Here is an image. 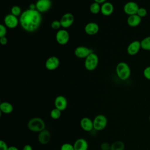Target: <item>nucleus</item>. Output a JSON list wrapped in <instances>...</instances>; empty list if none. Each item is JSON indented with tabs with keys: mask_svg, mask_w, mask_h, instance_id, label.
I'll use <instances>...</instances> for the list:
<instances>
[{
	"mask_svg": "<svg viewBox=\"0 0 150 150\" xmlns=\"http://www.w3.org/2000/svg\"><path fill=\"white\" fill-rule=\"evenodd\" d=\"M149 121H150V115H149Z\"/></svg>",
	"mask_w": 150,
	"mask_h": 150,
	"instance_id": "58836bf2",
	"label": "nucleus"
},
{
	"mask_svg": "<svg viewBox=\"0 0 150 150\" xmlns=\"http://www.w3.org/2000/svg\"><path fill=\"white\" fill-rule=\"evenodd\" d=\"M125 144L121 141H116L111 145L110 150H124Z\"/></svg>",
	"mask_w": 150,
	"mask_h": 150,
	"instance_id": "4be33fe9",
	"label": "nucleus"
},
{
	"mask_svg": "<svg viewBox=\"0 0 150 150\" xmlns=\"http://www.w3.org/2000/svg\"><path fill=\"white\" fill-rule=\"evenodd\" d=\"M0 110L2 112L6 114H9L13 111V107L10 103L4 101L1 102L0 104Z\"/></svg>",
	"mask_w": 150,
	"mask_h": 150,
	"instance_id": "412c9836",
	"label": "nucleus"
},
{
	"mask_svg": "<svg viewBox=\"0 0 150 150\" xmlns=\"http://www.w3.org/2000/svg\"><path fill=\"white\" fill-rule=\"evenodd\" d=\"M62 115V111L59 109L54 108L52 109L50 112V116L53 120L59 119Z\"/></svg>",
	"mask_w": 150,
	"mask_h": 150,
	"instance_id": "393cba45",
	"label": "nucleus"
},
{
	"mask_svg": "<svg viewBox=\"0 0 150 150\" xmlns=\"http://www.w3.org/2000/svg\"><path fill=\"white\" fill-rule=\"evenodd\" d=\"M114 11V5L110 2H105L101 6L100 12L104 16L111 15Z\"/></svg>",
	"mask_w": 150,
	"mask_h": 150,
	"instance_id": "a211bd4d",
	"label": "nucleus"
},
{
	"mask_svg": "<svg viewBox=\"0 0 150 150\" xmlns=\"http://www.w3.org/2000/svg\"><path fill=\"white\" fill-rule=\"evenodd\" d=\"M19 23V19H18V17L11 13L8 14L5 16L4 25L8 28H15L18 25Z\"/></svg>",
	"mask_w": 150,
	"mask_h": 150,
	"instance_id": "1a4fd4ad",
	"label": "nucleus"
},
{
	"mask_svg": "<svg viewBox=\"0 0 150 150\" xmlns=\"http://www.w3.org/2000/svg\"><path fill=\"white\" fill-rule=\"evenodd\" d=\"M99 30L98 25L93 22H89L84 26V31L88 35H94L98 33Z\"/></svg>",
	"mask_w": 150,
	"mask_h": 150,
	"instance_id": "dca6fc26",
	"label": "nucleus"
},
{
	"mask_svg": "<svg viewBox=\"0 0 150 150\" xmlns=\"http://www.w3.org/2000/svg\"><path fill=\"white\" fill-rule=\"evenodd\" d=\"M11 13L16 16H21V15L22 14V10L21 8L18 6V5H14L12 7L11 9Z\"/></svg>",
	"mask_w": 150,
	"mask_h": 150,
	"instance_id": "a878e982",
	"label": "nucleus"
},
{
	"mask_svg": "<svg viewBox=\"0 0 150 150\" xmlns=\"http://www.w3.org/2000/svg\"><path fill=\"white\" fill-rule=\"evenodd\" d=\"M51 139V134L49 131L47 129H43L39 132L38 136V139L40 144L42 145L47 144L49 142Z\"/></svg>",
	"mask_w": 150,
	"mask_h": 150,
	"instance_id": "2eb2a0df",
	"label": "nucleus"
},
{
	"mask_svg": "<svg viewBox=\"0 0 150 150\" xmlns=\"http://www.w3.org/2000/svg\"><path fill=\"white\" fill-rule=\"evenodd\" d=\"M81 128L85 131L90 132L93 128V121L88 117H83L80 121Z\"/></svg>",
	"mask_w": 150,
	"mask_h": 150,
	"instance_id": "f3484780",
	"label": "nucleus"
},
{
	"mask_svg": "<svg viewBox=\"0 0 150 150\" xmlns=\"http://www.w3.org/2000/svg\"><path fill=\"white\" fill-rule=\"evenodd\" d=\"M50 26L51 28L54 29V30H58L59 29V28L62 26H61V23L60 21L58 20H54L53 21L51 24H50Z\"/></svg>",
	"mask_w": 150,
	"mask_h": 150,
	"instance_id": "cd10ccee",
	"label": "nucleus"
},
{
	"mask_svg": "<svg viewBox=\"0 0 150 150\" xmlns=\"http://www.w3.org/2000/svg\"><path fill=\"white\" fill-rule=\"evenodd\" d=\"M93 52L91 49L87 47L80 46L74 50V55L78 58H86L90 54Z\"/></svg>",
	"mask_w": 150,
	"mask_h": 150,
	"instance_id": "9d476101",
	"label": "nucleus"
},
{
	"mask_svg": "<svg viewBox=\"0 0 150 150\" xmlns=\"http://www.w3.org/2000/svg\"><path fill=\"white\" fill-rule=\"evenodd\" d=\"M142 21V18L137 14L128 16L127 19V22L128 26L131 27H137L139 25Z\"/></svg>",
	"mask_w": 150,
	"mask_h": 150,
	"instance_id": "aec40b11",
	"label": "nucleus"
},
{
	"mask_svg": "<svg viewBox=\"0 0 150 150\" xmlns=\"http://www.w3.org/2000/svg\"><path fill=\"white\" fill-rule=\"evenodd\" d=\"M74 21V17L71 13H66L61 18L60 22L62 27L63 28H68L70 27L73 23Z\"/></svg>",
	"mask_w": 150,
	"mask_h": 150,
	"instance_id": "9b49d317",
	"label": "nucleus"
},
{
	"mask_svg": "<svg viewBox=\"0 0 150 150\" xmlns=\"http://www.w3.org/2000/svg\"><path fill=\"white\" fill-rule=\"evenodd\" d=\"M42 22V16L36 9H28L19 16V23L28 32H33L39 29Z\"/></svg>",
	"mask_w": 150,
	"mask_h": 150,
	"instance_id": "f257e3e1",
	"label": "nucleus"
},
{
	"mask_svg": "<svg viewBox=\"0 0 150 150\" xmlns=\"http://www.w3.org/2000/svg\"><path fill=\"white\" fill-rule=\"evenodd\" d=\"M139 8V6L137 2L134 1H129L125 4L123 7V10L125 13L130 16L137 14Z\"/></svg>",
	"mask_w": 150,
	"mask_h": 150,
	"instance_id": "423d86ee",
	"label": "nucleus"
},
{
	"mask_svg": "<svg viewBox=\"0 0 150 150\" xmlns=\"http://www.w3.org/2000/svg\"><path fill=\"white\" fill-rule=\"evenodd\" d=\"M29 9H36V4H30V5H29Z\"/></svg>",
	"mask_w": 150,
	"mask_h": 150,
	"instance_id": "4c0bfd02",
	"label": "nucleus"
},
{
	"mask_svg": "<svg viewBox=\"0 0 150 150\" xmlns=\"http://www.w3.org/2000/svg\"><path fill=\"white\" fill-rule=\"evenodd\" d=\"M8 150H19V149L15 146H9Z\"/></svg>",
	"mask_w": 150,
	"mask_h": 150,
	"instance_id": "e433bc0d",
	"label": "nucleus"
},
{
	"mask_svg": "<svg viewBox=\"0 0 150 150\" xmlns=\"http://www.w3.org/2000/svg\"><path fill=\"white\" fill-rule=\"evenodd\" d=\"M6 31V26L4 24H0V37L5 36Z\"/></svg>",
	"mask_w": 150,
	"mask_h": 150,
	"instance_id": "7c9ffc66",
	"label": "nucleus"
},
{
	"mask_svg": "<svg viewBox=\"0 0 150 150\" xmlns=\"http://www.w3.org/2000/svg\"><path fill=\"white\" fill-rule=\"evenodd\" d=\"M140 49H141V41L135 40L128 45L127 49V52L129 55L134 56L138 53Z\"/></svg>",
	"mask_w": 150,
	"mask_h": 150,
	"instance_id": "ddd939ff",
	"label": "nucleus"
},
{
	"mask_svg": "<svg viewBox=\"0 0 150 150\" xmlns=\"http://www.w3.org/2000/svg\"><path fill=\"white\" fill-rule=\"evenodd\" d=\"M60 61L57 57L56 56H50L46 60L45 67L47 70L50 71H53L56 70L59 66Z\"/></svg>",
	"mask_w": 150,
	"mask_h": 150,
	"instance_id": "f8f14e48",
	"label": "nucleus"
},
{
	"mask_svg": "<svg viewBox=\"0 0 150 150\" xmlns=\"http://www.w3.org/2000/svg\"><path fill=\"white\" fill-rule=\"evenodd\" d=\"M93 121V128L96 131L103 130L107 125L108 120L107 117L103 114H98L96 115Z\"/></svg>",
	"mask_w": 150,
	"mask_h": 150,
	"instance_id": "39448f33",
	"label": "nucleus"
},
{
	"mask_svg": "<svg viewBox=\"0 0 150 150\" xmlns=\"http://www.w3.org/2000/svg\"><path fill=\"white\" fill-rule=\"evenodd\" d=\"M90 11L93 14H97L101 11L100 4L94 2L90 6Z\"/></svg>",
	"mask_w": 150,
	"mask_h": 150,
	"instance_id": "b1692460",
	"label": "nucleus"
},
{
	"mask_svg": "<svg viewBox=\"0 0 150 150\" xmlns=\"http://www.w3.org/2000/svg\"><path fill=\"white\" fill-rule=\"evenodd\" d=\"M69 33L66 29H59L56 33V40L59 45H66L69 42Z\"/></svg>",
	"mask_w": 150,
	"mask_h": 150,
	"instance_id": "0eeeda50",
	"label": "nucleus"
},
{
	"mask_svg": "<svg viewBox=\"0 0 150 150\" xmlns=\"http://www.w3.org/2000/svg\"><path fill=\"white\" fill-rule=\"evenodd\" d=\"M116 74L121 80H127L131 76V69L129 65L124 62L118 63L115 68Z\"/></svg>",
	"mask_w": 150,
	"mask_h": 150,
	"instance_id": "f03ea898",
	"label": "nucleus"
},
{
	"mask_svg": "<svg viewBox=\"0 0 150 150\" xmlns=\"http://www.w3.org/2000/svg\"><path fill=\"white\" fill-rule=\"evenodd\" d=\"M22 150H33V148L30 145L26 144V145H24Z\"/></svg>",
	"mask_w": 150,
	"mask_h": 150,
	"instance_id": "f704fd0d",
	"label": "nucleus"
},
{
	"mask_svg": "<svg viewBox=\"0 0 150 150\" xmlns=\"http://www.w3.org/2000/svg\"><path fill=\"white\" fill-rule=\"evenodd\" d=\"M141 49L145 50L150 51V36L144 38L141 41Z\"/></svg>",
	"mask_w": 150,
	"mask_h": 150,
	"instance_id": "5701e85b",
	"label": "nucleus"
},
{
	"mask_svg": "<svg viewBox=\"0 0 150 150\" xmlns=\"http://www.w3.org/2000/svg\"><path fill=\"white\" fill-rule=\"evenodd\" d=\"M98 57L94 52L90 54L84 60V67L88 71L95 70L98 64Z\"/></svg>",
	"mask_w": 150,
	"mask_h": 150,
	"instance_id": "20e7f679",
	"label": "nucleus"
},
{
	"mask_svg": "<svg viewBox=\"0 0 150 150\" xmlns=\"http://www.w3.org/2000/svg\"><path fill=\"white\" fill-rule=\"evenodd\" d=\"M28 129L34 132H40L45 128V123L40 117L32 118L27 124Z\"/></svg>",
	"mask_w": 150,
	"mask_h": 150,
	"instance_id": "7ed1b4c3",
	"label": "nucleus"
},
{
	"mask_svg": "<svg viewBox=\"0 0 150 150\" xmlns=\"http://www.w3.org/2000/svg\"><path fill=\"white\" fill-rule=\"evenodd\" d=\"M36 9L40 13H45L48 11L52 7L51 0H38L36 2Z\"/></svg>",
	"mask_w": 150,
	"mask_h": 150,
	"instance_id": "6e6552de",
	"label": "nucleus"
},
{
	"mask_svg": "<svg viewBox=\"0 0 150 150\" xmlns=\"http://www.w3.org/2000/svg\"><path fill=\"white\" fill-rule=\"evenodd\" d=\"M8 148L9 147L8 146L6 143L4 141H0V150H8Z\"/></svg>",
	"mask_w": 150,
	"mask_h": 150,
	"instance_id": "473e14b6",
	"label": "nucleus"
},
{
	"mask_svg": "<svg viewBox=\"0 0 150 150\" xmlns=\"http://www.w3.org/2000/svg\"><path fill=\"white\" fill-rule=\"evenodd\" d=\"M74 150H88V144L86 139L80 138L76 139L73 144Z\"/></svg>",
	"mask_w": 150,
	"mask_h": 150,
	"instance_id": "6ab92c4d",
	"label": "nucleus"
},
{
	"mask_svg": "<svg viewBox=\"0 0 150 150\" xmlns=\"http://www.w3.org/2000/svg\"><path fill=\"white\" fill-rule=\"evenodd\" d=\"M111 145L106 142H103L100 145V149L101 150H110Z\"/></svg>",
	"mask_w": 150,
	"mask_h": 150,
	"instance_id": "2f4dec72",
	"label": "nucleus"
},
{
	"mask_svg": "<svg viewBox=\"0 0 150 150\" xmlns=\"http://www.w3.org/2000/svg\"><path fill=\"white\" fill-rule=\"evenodd\" d=\"M143 75L146 79L150 80V66L146 67L144 69Z\"/></svg>",
	"mask_w": 150,
	"mask_h": 150,
	"instance_id": "c756f323",
	"label": "nucleus"
},
{
	"mask_svg": "<svg viewBox=\"0 0 150 150\" xmlns=\"http://www.w3.org/2000/svg\"><path fill=\"white\" fill-rule=\"evenodd\" d=\"M0 43L2 45H6L8 43V39L6 36L0 37Z\"/></svg>",
	"mask_w": 150,
	"mask_h": 150,
	"instance_id": "72a5a7b5",
	"label": "nucleus"
},
{
	"mask_svg": "<svg viewBox=\"0 0 150 150\" xmlns=\"http://www.w3.org/2000/svg\"><path fill=\"white\" fill-rule=\"evenodd\" d=\"M139 16H140L141 18H144L147 15V10L143 7H139V8L138 10L137 13Z\"/></svg>",
	"mask_w": 150,
	"mask_h": 150,
	"instance_id": "bb28decb",
	"label": "nucleus"
},
{
	"mask_svg": "<svg viewBox=\"0 0 150 150\" xmlns=\"http://www.w3.org/2000/svg\"><path fill=\"white\" fill-rule=\"evenodd\" d=\"M94 1L99 4H103V3L107 2V0H94Z\"/></svg>",
	"mask_w": 150,
	"mask_h": 150,
	"instance_id": "c9c22d12",
	"label": "nucleus"
},
{
	"mask_svg": "<svg viewBox=\"0 0 150 150\" xmlns=\"http://www.w3.org/2000/svg\"><path fill=\"white\" fill-rule=\"evenodd\" d=\"M54 105L55 108L59 109L61 111H64L66 109L67 106V98L63 96H58L54 99Z\"/></svg>",
	"mask_w": 150,
	"mask_h": 150,
	"instance_id": "4468645a",
	"label": "nucleus"
},
{
	"mask_svg": "<svg viewBox=\"0 0 150 150\" xmlns=\"http://www.w3.org/2000/svg\"><path fill=\"white\" fill-rule=\"evenodd\" d=\"M60 150H74L73 145L70 143H64L62 145Z\"/></svg>",
	"mask_w": 150,
	"mask_h": 150,
	"instance_id": "c85d7f7f",
	"label": "nucleus"
}]
</instances>
